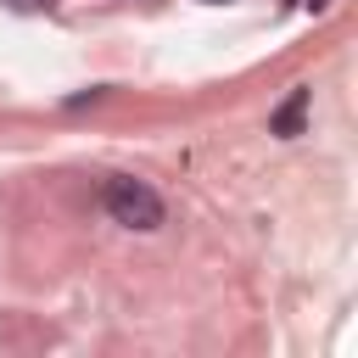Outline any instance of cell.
Listing matches in <instances>:
<instances>
[{"label":"cell","mask_w":358,"mask_h":358,"mask_svg":"<svg viewBox=\"0 0 358 358\" xmlns=\"http://www.w3.org/2000/svg\"><path fill=\"white\" fill-rule=\"evenodd\" d=\"M291 6H296V0H291Z\"/></svg>","instance_id":"cell-5"},{"label":"cell","mask_w":358,"mask_h":358,"mask_svg":"<svg viewBox=\"0 0 358 358\" xmlns=\"http://www.w3.org/2000/svg\"><path fill=\"white\" fill-rule=\"evenodd\" d=\"M106 213L129 229H157L162 224V196L145 185V179H106Z\"/></svg>","instance_id":"cell-1"},{"label":"cell","mask_w":358,"mask_h":358,"mask_svg":"<svg viewBox=\"0 0 358 358\" xmlns=\"http://www.w3.org/2000/svg\"><path fill=\"white\" fill-rule=\"evenodd\" d=\"M319 6H330V0H313V11H319Z\"/></svg>","instance_id":"cell-4"},{"label":"cell","mask_w":358,"mask_h":358,"mask_svg":"<svg viewBox=\"0 0 358 358\" xmlns=\"http://www.w3.org/2000/svg\"><path fill=\"white\" fill-rule=\"evenodd\" d=\"M17 11H39V6H50V0H11Z\"/></svg>","instance_id":"cell-3"},{"label":"cell","mask_w":358,"mask_h":358,"mask_svg":"<svg viewBox=\"0 0 358 358\" xmlns=\"http://www.w3.org/2000/svg\"><path fill=\"white\" fill-rule=\"evenodd\" d=\"M308 95H313V90H308V84H296V90L280 101V112L268 117V129H274V134H302V117H308Z\"/></svg>","instance_id":"cell-2"}]
</instances>
